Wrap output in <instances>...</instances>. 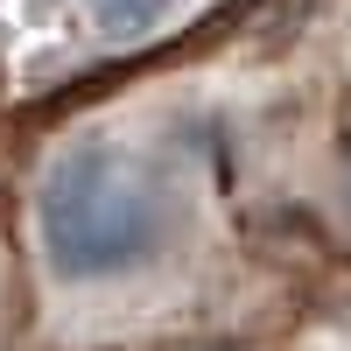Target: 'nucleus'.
Returning <instances> with one entry per match:
<instances>
[{
	"label": "nucleus",
	"instance_id": "f257e3e1",
	"mask_svg": "<svg viewBox=\"0 0 351 351\" xmlns=\"http://www.w3.org/2000/svg\"><path fill=\"white\" fill-rule=\"evenodd\" d=\"M218 120L120 106L64 127L28 176V260L56 337H120L197 302L218 239Z\"/></svg>",
	"mask_w": 351,
	"mask_h": 351
},
{
	"label": "nucleus",
	"instance_id": "f03ea898",
	"mask_svg": "<svg viewBox=\"0 0 351 351\" xmlns=\"http://www.w3.org/2000/svg\"><path fill=\"white\" fill-rule=\"evenodd\" d=\"M190 0H84V21L106 49H134V43H155L162 28L183 21Z\"/></svg>",
	"mask_w": 351,
	"mask_h": 351
},
{
	"label": "nucleus",
	"instance_id": "7ed1b4c3",
	"mask_svg": "<svg viewBox=\"0 0 351 351\" xmlns=\"http://www.w3.org/2000/svg\"><path fill=\"white\" fill-rule=\"evenodd\" d=\"M337 225L351 232V141H344V169H337Z\"/></svg>",
	"mask_w": 351,
	"mask_h": 351
},
{
	"label": "nucleus",
	"instance_id": "20e7f679",
	"mask_svg": "<svg viewBox=\"0 0 351 351\" xmlns=\"http://www.w3.org/2000/svg\"><path fill=\"white\" fill-rule=\"evenodd\" d=\"M204 351H232V344H204Z\"/></svg>",
	"mask_w": 351,
	"mask_h": 351
}]
</instances>
